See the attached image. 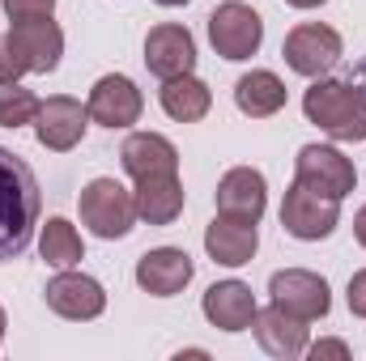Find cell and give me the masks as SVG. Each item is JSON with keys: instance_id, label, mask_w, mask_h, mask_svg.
Wrapping results in <instances>:
<instances>
[{"instance_id": "52a82bcc", "label": "cell", "mask_w": 366, "mask_h": 361, "mask_svg": "<svg viewBox=\"0 0 366 361\" xmlns=\"http://www.w3.org/2000/svg\"><path fill=\"white\" fill-rule=\"evenodd\" d=\"M281 56H285V64L298 77H311L315 81V77H324L341 60V34L332 26H324V21H302V26H294L285 34Z\"/></svg>"}, {"instance_id": "5b68a950", "label": "cell", "mask_w": 366, "mask_h": 361, "mask_svg": "<svg viewBox=\"0 0 366 361\" xmlns=\"http://www.w3.org/2000/svg\"><path fill=\"white\" fill-rule=\"evenodd\" d=\"M341 221V200H328L311 187L294 179L285 187V200H281V230L290 238H302V243H320L337 230Z\"/></svg>"}, {"instance_id": "6da1fadb", "label": "cell", "mask_w": 366, "mask_h": 361, "mask_svg": "<svg viewBox=\"0 0 366 361\" xmlns=\"http://www.w3.org/2000/svg\"><path fill=\"white\" fill-rule=\"evenodd\" d=\"M39 208H43V191L34 171L0 145V264L17 260L39 225Z\"/></svg>"}, {"instance_id": "484cf974", "label": "cell", "mask_w": 366, "mask_h": 361, "mask_svg": "<svg viewBox=\"0 0 366 361\" xmlns=\"http://www.w3.org/2000/svg\"><path fill=\"white\" fill-rule=\"evenodd\" d=\"M21 73H26V68H21V60L13 56V47H9V34H0V86H13Z\"/></svg>"}, {"instance_id": "ac0fdd59", "label": "cell", "mask_w": 366, "mask_h": 361, "mask_svg": "<svg viewBox=\"0 0 366 361\" xmlns=\"http://www.w3.org/2000/svg\"><path fill=\"white\" fill-rule=\"evenodd\" d=\"M192 255L179 251V247H158V251H145L141 260H137V285L145 289V293H154V298H175L183 285L192 280Z\"/></svg>"}, {"instance_id": "3957f363", "label": "cell", "mask_w": 366, "mask_h": 361, "mask_svg": "<svg viewBox=\"0 0 366 361\" xmlns=\"http://www.w3.org/2000/svg\"><path fill=\"white\" fill-rule=\"evenodd\" d=\"M81 221L90 225L98 238H128L132 221H137V200L128 187H119L115 179H94L81 187Z\"/></svg>"}, {"instance_id": "d6986e66", "label": "cell", "mask_w": 366, "mask_h": 361, "mask_svg": "<svg viewBox=\"0 0 366 361\" xmlns=\"http://www.w3.org/2000/svg\"><path fill=\"white\" fill-rule=\"evenodd\" d=\"M119 162L132 179H149V175H179V149L158 136V132H132L119 145Z\"/></svg>"}, {"instance_id": "f546056e", "label": "cell", "mask_w": 366, "mask_h": 361, "mask_svg": "<svg viewBox=\"0 0 366 361\" xmlns=\"http://www.w3.org/2000/svg\"><path fill=\"white\" fill-rule=\"evenodd\" d=\"M285 4H290V9H320L324 0H285Z\"/></svg>"}, {"instance_id": "ba28073f", "label": "cell", "mask_w": 366, "mask_h": 361, "mask_svg": "<svg viewBox=\"0 0 366 361\" xmlns=\"http://www.w3.org/2000/svg\"><path fill=\"white\" fill-rule=\"evenodd\" d=\"M90 128V106H81L77 98L69 93H56L47 102H39V115H34V132H39V145L51 149V153H69L81 145Z\"/></svg>"}, {"instance_id": "83f0119b", "label": "cell", "mask_w": 366, "mask_h": 361, "mask_svg": "<svg viewBox=\"0 0 366 361\" xmlns=\"http://www.w3.org/2000/svg\"><path fill=\"white\" fill-rule=\"evenodd\" d=\"M311 357L320 361V357H350V345H345V340H320V345H315V349H311Z\"/></svg>"}, {"instance_id": "1f68e13d", "label": "cell", "mask_w": 366, "mask_h": 361, "mask_svg": "<svg viewBox=\"0 0 366 361\" xmlns=\"http://www.w3.org/2000/svg\"><path fill=\"white\" fill-rule=\"evenodd\" d=\"M162 9H179V4H187V0H158Z\"/></svg>"}, {"instance_id": "603a6c76", "label": "cell", "mask_w": 366, "mask_h": 361, "mask_svg": "<svg viewBox=\"0 0 366 361\" xmlns=\"http://www.w3.org/2000/svg\"><path fill=\"white\" fill-rule=\"evenodd\" d=\"M39 255L51 264V268H73L86 260V247H81V234L64 221V217H51L39 234Z\"/></svg>"}, {"instance_id": "d6a6232c", "label": "cell", "mask_w": 366, "mask_h": 361, "mask_svg": "<svg viewBox=\"0 0 366 361\" xmlns=\"http://www.w3.org/2000/svg\"><path fill=\"white\" fill-rule=\"evenodd\" d=\"M0 340H4V306H0Z\"/></svg>"}, {"instance_id": "ffe728a7", "label": "cell", "mask_w": 366, "mask_h": 361, "mask_svg": "<svg viewBox=\"0 0 366 361\" xmlns=\"http://www.w3.org/2000/svg\"><path fill=\"white\" fill-rule=\"evenodd\" d=\"M137 217L145 225H171L179 221L183 213V183L179 175H149V179H137Z\"/></svg>"}, {"instance_id": "30bf717a", "label": "cell", "mask_w": 366, "mask_h": 361, "mask_svg": "<svg viewBox=\"0 0 366 361\" xmlns=\"http://www.w3.org/2000/svg\"><path fill=\"white\" fill-rule=\"evenodd\" d=\"M269 293H273L277 306H285L290 315L298 319H324L332 310V293H328V280L320 272H307V268H281L273 272L269 280Z\"/></svg>"}, {"instance_id": "cb8c5ba5", "label": "cell", "mask_w": 366, "mask_h": 361, "mask_svg": "<svg viewBox=\"0 0 366 361\" xmlns=\"http://www.w3.org/2000/svg\"><path fill=\"white\" fill-rule=\"evenodd\" d=\"M39 115V98L30 90H21L17 81L13 86H0V128H26L34 123Z\"/></svg>"}, {"instance_id": "e0dca14e", "label": "cell", "mask_w": 366, "mask_h": 361, "mask_svg": "<svg viewBox=\"0 0 366 361\" xmlns=\"http://www.w3.org/2000/svg\"><path fill=\"white\" fill-rule=\"evenodd\" d=\"M252 327H256V340H260V349L269 353V357H302L307 353V319H298V315H290L285 306H264V310H256V319H252Z\"/></svg>"}, {"instance_id": "5bb4252c", "label": "cell", "mask_w": 366, "mask_h": 361, "mask_svg": "<svg viewBox=\"0 0 366 361\" xmlns=\"http://www.w3.org/2000/svg\"><path fill=\"white\" fill-rule=\"evenodd\" d=\"M256 247H260V230H256V221H243V217H226V213H217V217L209 221V230H204V251H209L213 264L243 268V264H252Z\"/></svg>"}, {"instance_id": "8992f818", "label": "cell", "mask_w": 366, "mask_h": 361, "mask_svg": "<svg viewBox=\"0 0 366 361\" xmlns=\"http://www.w3.org/2000/svg\"><path fill=\"white\" fill-rule=\"evenodd\" d=\"M294 179L311 191H320V195H328V200H345L358 187V171L332 145H302L294 158Z\"/></svg>"}, {"instance_id": "44dd1931", "label": "cell", "mask_w": 366, "mask_h": 361, "mask_svg": "<svg viewBox=\"0 0 366 361\" xmlns=\"http://www.w3.org/2000/svg\"><path fill=\"white\" fill-rule=\"evenodd\" d=\"M234 102H239L243 115L269 119V115H277L285 106V81L277 73H269V68H256V73H247V77L234 81Z\"/></svg>"}, {"instance_id": "4fadbf2b", "label": "cell", "mask_w": 366, "mask_h": 361, "mask_svg": "<svg viewBox=\"0 0 366 361\" xmlns=\"http://www.w3.org/2000/svg\"><path fill=\"white\" fill-rule=\"evenodd\" d=\"M192 64H196V39H192L187 26L162 21V26H154V30L145 34V68H149L154 77L171 81V77L192 73Z\"/></svg>"}, {"instance_id": "d4e9b609", "label": "cell", "mask_w": 366, "mask_h": 361, "mask_svg": "<svg viewBox=\"0 0 366 361\" xmlns=\"http://www.w3.org/2000/svg\"><path fill=\"white\" fill-rule=\"evenodd\" d=\"M9 21H34V17H51L56 0H4Z\"/></svg>"}, {"instance_id": "7a4b0ae2", "label": "cell", "mask_w": 366, "mask_h": 361, "mask_svg": "<svg viewBox=\"0 0 366 361\" xmlns=\"http://www.w3.org/2000/svg\"><path fill=\"white\" fill-rule=\"evenodd\" d=\"M302 111L332 141H366V90L362 86L354 90L350 81L315 77L311 90L302 93Z\"/></svg>"}, {"instance_id": "7402d4cb", "label": "cell", "mask_w": 366, "mask_h": 361, "mask_svg": "<svg viewBox=\"0 0 366 361\" xmlns=\"http://www.w3.org/2000/svg\"><path fill=\"white\" fill-rule=\"evenodd\" d=\"M158 98H162V111H167L175 123H196V119H204V115H209V106H213L209 86H204L200 77H192V73L162 81Z\"/></svg>"}, {"instance_id": "7c38bea8", "label": "cell", "mask_w": 366, "mask_h": 361, "mask_svg": "<svg viewBox=\"0 0 366 361\" xmlns=\"http://www.w3.org/2000/svg\"><path fill=\"white\" fill-rule=\"evenodd\" d=\"M43 298H47V306H51L60 319H73V323L98 319V315L107 310V293H102V285H98L94 276H86V272H69V268L47 280Z\"/></svg>"}, {"instance_id": "9a60e30c", "label": "cell", "mask_w": 366, "mask_h": 361, "mask_svg": "<svg viewBox=\"0 0 366 361\" xmlns=\"http://www.w3.org/2000/svg\"><path fill=\"white\" fill-rule=\"evenodd\" d=\"M200 310H204V319H209L213 327H222V332H247L260 306H256L252 285H243V280H217V285L204 289Z\"/></svg>"}, {"instance_id": "8fae6325", "label": "cell", "mask_w": 366, "mask_h": 361, "mask_svg": "<svg viewBox=\"0 0 366 361\" xmlns=\"http://www.w3.org/2000/svg\"><path fill=\"white\" fill-rule=\"evenodd\" d=\"M86 106H90V119L102 123V128H132V123L141 119V111H145V98H141V90H137L132 77L107 73V77L94 81Z\"/></svg>"}, {"instance_id": "2e32d148", "label": "cell", "mask_w": 366, "mask_h": 361, "mask_svg": "<svg viewBox=\"0 0 366 361\" xmlns=\"http://www.w3.org/2000/svg\"><path fill=\"white\" fill-rule=\"evenodd\" d=\"M269 208V183L252 166H234L217 183V213L226 217H243V221H260Z\"/></svg>"}, {"instance_id": "f1b7e54d", "label": "cell", "mask_w": 366, "mask_h": 361, "mask_svg": "<svg viewBox=\"0 0 366 361\" xmlns=\"http://www.w3.org/2000/svg\"><path fill=\"white\" fill-rule=\"evenodd\" d=\"M354 234H358V243L366 247V204L358 208V217H354Z\"/></svg>"}, {"instance_id": "4316f807", "label": "cell", "mask_w": 366, "mask_h": 361, "mask_svg": "<svg viewBox=\"0 0 366 361\" xmlns=\"http://www.w3.org/2000/svg\"><path fill=\"white\" fill-rule=\"evenodd\" d=\"M345 298H350V310H354L358 319H366V268L350 276V293H345Z\"/></svg>"}, {"instance_id": "9c48e42d", "label": "cell", "mask_w": 366, "mask_h": 361, "mask_svg": "<svg viewBox=\"0 0 366 361\" xmlns=\"http://www.w3.org/2000/svg\"><path fill=\"white\" fill-rule=\"evenodd\" d=\"M9 47L21 60L26 73H56L60 56H64V30L51 17H34V21H13L9 26Z\"/></svg>"}, {"instance_id": "277c9868", "label": "cell", "mask_w": 366, "mask_h": 361, "mask_svg": "<svg viewBox=\"0 0 366 361\" xmlns=\"http://www.w3.org/2000/svg\"><path fill=\"white\" fill-rule=\"evenodd\" d=\"M209 43L222 60H252L264 43V21L252 4L226 0L209 13Z\"/></svg>"}, {"instance_id": "4dcf8cb0", "label": "cell", "mask_w": 366, "mask_h": 361, "mask_svg": "<svg viewBox=\"0 0 366 361\" xmlns=\"http://www.w3.org/2000/svg\"><path fill=\"white\" fill-rule=\"evenodd\" d=\"M358 81H362V90H366V56L358 60Z\"/></svg>"}]
</instances>
